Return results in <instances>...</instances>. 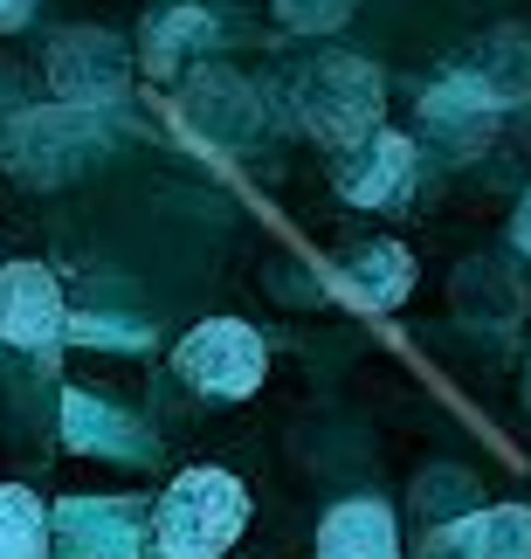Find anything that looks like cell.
<instances>
[{
	"label": "cell",
	"mask_w": 531,
	"mask_h": 559,
	"mask_svg": "<svg viewBox=\"0 0 531 559\" xmlns=\"http://www.w3.org/2000/svg\"><path fill=\"white\" fill-rule=\"evenodd\" d=\"M518 249L531 255V193H524V207H518Z\"/></svg>",
	"instance_id": "15"
},
{
	"label": "cell",
	"mask_w": 531,
	"mask_h": 559,
	"mask_svg": "<svg viewBox=\"0 0 531 559\" xmlns=\"http://www.w3.org/2000/svg\"><path fill=\"white\" fill-rule=\"evenodd\" d=\"M249 525V490L228 469H180L153 511L159 559H221Z\"/></svg>",
	"instance_id": "1"
},
{
	"label": "cell",
	"mask_w": 531,
	"mask_h": 559,
	"mask_svg": "<svg viewBox=\"0 0 531 559\" xmlns=\"http://www.w3.org/2000/svg\"><path fill=\"white\" fill-rule=\"evenodd\" d=\"M379 104H387L379 70L359 62V56H325V62L304 70V83H297V118H304V132L325 139L331 153H346V145L379 132Z\"/></svg>",
	"instance_id": "2"
},
{
	"label": "cell",
	"mask_w": 531,
	"mask_h": 559,
	"mask_svg": "<svg viewBox=\"0 0 531 559\" xmlns=\"http://www.w3.org/2000/svg\"><path fill=\"white\" fill-rule=\"evenodd\" d=\"M331 284H338V297H352V305L387 311V305H400V297H408V284H414V255L379 235V242H359L352 255H338V263H331Z\"/></svg>",
	"instance_id": "7"
},
{
	"label": "cell",
	"mask_w": 531,
	"mask_h": 559,
	"mask_svg": "<svg viewBox=\"0 0 531 559\" xmlns=\"http://www.w3.org/2000/svg\"><path fill=\"white\" fill-rule=\"evenodd\" d=\"M0 559H49V504L28 484H0Z\"/></svg>",
	"instance_id": "12"
},
{
	"label": "cell",
	"mask_w": 531,
	"mask_h": 559,
	"mask_svg": "<svg viewBox=\"0 0 531 559\" xmlns=\"http://www.w3.org/2000/svg\"><path fill=\"white\" fill-rule=\"evenodd\" d=\"M83 132H90V111H70V104L28 111V118H14V132H8V166L28 174V180H56L49 153H62V166H70L83 153Z\"/></svg>",
	"instance_id": "8"
},
{
	"label": "cell",
	"mask_w": 531,
	"mask_h": 559,
	"mask_svg": "<svg viewBox=\"0 0 531 559\" xmlns=\"http://www.w3.org/2000/svg\"><path fill=\"white\" fill-rule=\"evenodd\" d=\"M317 559H400V532L387 519V504H373V498L338 504L317 525Z\"/></svg>",
	"instance_id": "9"
},
{
	"label": "cell",
	"mask_w": 531,
	"mask_h": 559,
	"mask_svg": "<svg viewBox=\"0 0 531 559\" xmlns=\"http://www.w3.org/2000/svg\"><path fill=\"white\" fill-rule=\"evenodd\" d=\"M276 14H283L290 28H311V35H325V28H338V21L352 14V0H276Z\"/></svg>",
	"instance_id": "13"
},
{
	"label": "cell",
	"mask_w": 531,
	"mask_h": 559,
	"mask_svg": "<svg viewBox=\"0 0 531 559\" xmlns=\"http://www.w3.org/2000/svg\"><path fill=\"white\" fill-rule=\"evenodd\" d=\"M462 559H531V504H497L456 525Z\"/></svg>",
	"instance_id": "11"
},
{
	"label": "cell",
	"mask_w": 531,
	"mask_h": 559,
	"mask_svg": "<svg viewBox=\"0 0 531 559\" xmlns=\"http://www.w3.org/2000/svg\"><path fill=\"white\" fill-rule=\"evenodd\" d=\"M408 166H414V145L379 124L373 139H359V145L338 153V193L359 201V207H387L394 193L408 187Z\"/></svg>",
	"instance_id": "6"
},
{
	"label": "cell",
	"mask_w": 531,
	"mask_h": 559,
	"mask_svg": "<svg viewBox=\"0 0 531 559\" xmlns=\"http://www.w3.org/2000/svg\"><path fill=\"white\" fill-rule=\"evenodd\" d=\"M35 8H41V0H0V35H14V28H21V21H28Z\"/></svg>",
	"instance_id": "14"
},
{
	"label": "cell",
	"mask_w": 531,
	"mask_h": 559,
	"mask_svg": "<svg viewBox=\"0 0 531 559\" xmlns=\"http://www.w3.org/2000/svg\"><path fill=\"white\" fill-rule=\"evenodd\" d=\"M186 124L207 132V139H249L256 132V97H249L228 70H201L186 83Z\"/></svg>",
	"instance_id": "10"
},
{
	"label": "cell",
	"mask_w": 531,
	"mask_h": 559,
	"mask_svg": "<svg viewBox=\"0 0 531 559\" xmlns=\"http://www.w3.org/2000/svg\"><path fill=\"white\" fill-rule=\"evenodd\" d=\"M173 367H180L186 386H201V394H215V401H249L269 373V353L242 318H207V325H194L180 338Z\"/></svg>",
	"instance_id": "3"
},
{
	"label": "cell",
	"mask_w": 531,
	"mask_h": 559,
	"mask_svg": "<svg viewBox=\"0 0 531 559\" xmlns=\"http://www.w3.org/2000/svg\"><path fill=\"white\" fill-rule=\"evenodd\" d=\"M49 76H56V97L70 104V111H97V104H111L124 91L132 62H124V49L104 28H76V35H56Z\"/></svg>",
	"instance_id": "4"
},
{
	"label": "cell",
	"mask_w": 531,
	"mask_h": 559,
	"mask_svg": "<svg viewBox=\"0 0 531 559\" xmlns=\"http://www.w3.org/2000/svg\"><path fill=\"white\" fill-rule=\"evenodd\" d=\"M70 311H62V290L41 263H0V338L21 353H49Z\"/></svg>",
	"instance_id": "5"
}]
</instances>
